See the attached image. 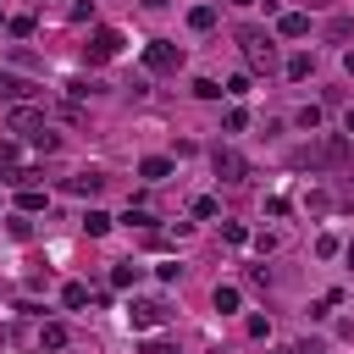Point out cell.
I'll use <instances>...</instances> for the list:
<instances>
[{
	"label": "cell",
	"mask_w": 354,
	"mask_h": 354,
	"mask_svg": "<svg viewBox=\"0 0 354 354\" xmlns=\"http://www.w3.org/2000/svg\"><path fill=\"white\" fill-rule=\"evenodd\" d=\"M227 94L243 100V94H249V72H232V77H227Z\"/></svg>",
	"instance_id": "44dd1931"
},
{
	"label": "cell",
	"mask_w": 354,
	"mask_h": 354,
	"mask_svg": "<svg viewBox=\"0 0 354 354\" xmlns=\"http://www.w3.org/2000/svg\"><path fill=\"white\" fill-rule=\"evenodd\" d=\"M238 44H243V55H249V72H271V39H266L260 28H243Z\"/></svg>",
	"instance_id": "7a4b0ae2"
},
{
	"label": "cell",
	"mask_w": 354,
	"mask_h": 354,
	"mask_svg": "<svg viewBox=\"0 0 354 354\" xmlns=\"http://www.w3.org/2000/svg\"><path fill=\"white\" fill-rule=\"evenodd\" d=\"M100 188H105V177H100V171H77V177H66V194H88V199H94Z\"/></svg>",
	"instance_id": "30bf717a"
},
{
	"label": "cell",
	"mask_w": 354,
	"mask_h": 354,
	"mask_svg": "<svg viewBox=\"0 0 354 354\" xmlns=\"http://www.w3.org/2000/svg\"><path fill=\"white\" fill-rule=\"evenodd\" d=\"M66 343H72V332H66L61 321H44V326H39V348H66Z\"/></svg>",
	"instance_id": "8fae6325"
},
{
	"label": "cell",
	"mask_w": 354,
	"mask_h": 354,
	"mask_svg": "<svg viewBox=\"0 0 354 354\" xmlns=\"http://www.w3.org/2000/svg\"><path fill=\"white\" fill-rule=\"evenodd\" d=\"M144 66H149V72H177V66H183V50L166 44V39H155V44H144Z\"/></svg>",
	"instance_id": "277c9868"
},
{
	"label": "cell",
	"mask_w": 354,
	"mask_h": 354,
	"mask_svg": "<svg viewBox=\"0 0 354 354\" xmlns=\"http://www.w3.org/2000/svg\"><path fill=\"white\" fill-rule=\"evenodd\" d=\"M232 6H254V0H232Z\"/></svg>",
	"instance_id": "f1b7e54d"
},
{
	"label": "cell",
	"mask_w": 354,
	"mask_h": 354,
	"mask_svg": "<svg viewBox=\"0 0 354 354\" xmlns=\"http://www.w3.org/2000/svg\"><path fill=\"white\" fill-rule=\"evenodd\" d=\"M221 127H227V133H243V127H249V116H243V105H232V111H227V122H221Z\"/></svg>",
	"instance_id": "7402d4cb"
},
{
	"label": "cell",
	"mask_w": 354,
	"mask_h": 354,
	"mask_svg": "<svg viewBox=\"0 0 354 354\" xmlns=\"http://www.w3.org/2000/svg\"><path fill=\"white\" fill-rule=\"evenodd\" d=\"M343 72H354V50H343Z\"/></svg>",
	"instance_id": "d4e9b609"
},
{
	"label": "cell",
	"mask_w": 354,
	"mask_h": 354,
	"mask_svg": "<svg viewBox=\"0 0 354 354\" xmlns=\"http://www.w3.org/2000/svg\"><path fill=\"white\" fill-rule=\"evenodd\" d=\"M111 227H116V221H111L105 210H88V216H83V232H88V238H105Z\"/></svg>",
	"instance_id": "4fadbf2b"
},
{
	"label": "cell",
	"mask_w": 354,
	"mask_h": 354,
	"mask_svg": "<svg viewBox=\"0 0 354 354\" xmlns=\"http://www.w3.org/2000/svg\"><path fill=\"white\" fill-rule=\"evenodd\" d=\"M210 166H216V177H221V183H249V160H243L238 149H227V144L210 155Z\"/></svg>",
	"instance_id": "3957f363"
},
{
	"label": "cell",
	"mask_w": 354,
	"mask_h": 354,
	"mask_svg": "<svg viewBox=\"0 0 354 354\" xmlns=\"http://www.w3.org/2000/svg\"><path fill=\"white\" fill-rule=\"evenodd\" d=\"M310 66H315L310 55H288V66H282V72H288L293 83H304V77H310Z\"/></svg>",
	"instance_id": "2e32d148"
},
{
	"label": "cell",
	"mask_w": 354,
	"mask_h": 354,
	"mask_svg": "<svg viewBox=\"0 0 354 354\" xmlns=\"http://www.w3.org/2000/svg\"><path fill=\"white\" fill-rule=\"evenodd\" d=\"M216 310H238V288H232V282L216 288Z\"/></svg>",
	"instance_id": "ffe728a7"
},
{
	"label": "cell",
	"mask_w": 354,
	"mask_h": 354,
	"mask_svg": "<svg viewBox=\"0 0 354 354\" xmlns=\"http://www.w3.org/2000/svg\"><path fill=\"white\" fill-rule=\"evenodd\" d=\"M116 50H122V33L116 28H94L88 33V61H111Z\"/></svg>",
	"instance_id": "5b68a950"
},
{
	"label": "cell",
	"mask_w": 354,
	"mask_h": 354,
	"mask_svg": "<svg viewBox=\"0 0 354 354\" xmlns=\"http://www.w3.org/2000/svg\"><path fill=\"white\" fill-rule=\"evenodd\" d=\"M221 238H227V243H249V227H243V221H221Z\"/></svg>",
	"instance_id": "d6986e66"
},
{
	"label": "cell",
	"mask_w": 354,
	"mask_h": 354,
	"mask_svg": "<svg viewBox=\"0 0 354 354\" xmlns=\"http://www.w3.org/2000/svg\"><path fill=\"white\" fill-rule=\"evenodd\" d=\"M194 216H199V221H210V216H216V199H210V194H199V199H194Z\"/></svg>",
	"instance_id": "cb8c5ba5"
},
{
	"label": "cell",
	"mask_w": 354,
	"mask_h": 354,
	"mask_svg": "<svg viewBox=\"0 0 354 354\" xmlns=\"http://www.w3.org/2000/svg\"><path fill=\"white\" fill-rule=\"evenodd\" d=\"M88 299H94V293H88L83 282H66V288H61V304H66V310H83Z\"/></svg>",
	"instance_id": "5bb4252c"
},
{
	"label": "cell",
	"mask_w": 354,
	"mask_h": 354,
	"mask_svg": "<svg viewBox=\"0 0 354 354\" xmlns=\"http://www.w3.org/2000/svg\"><path fill=\"white\" fill-rule=\"evenodd\" d=\"M6 133H17V138H39V133H50V122H44V111L39 105H11L6 111Z\"/></svg>",
	"instance_id": "6da1fadb"
},
{
	"label": "cell",
	"mask_w": 354,
	"mask_h": 354,
	"mask_svg": "<svg viewBox=\"0 0 354 354\" xmlns=\"http://www.w3.org/2000/svg\"><path fill=\"white\" fill-rule=\"evenodd\" d=\"M138 177H144V183H166V177H171V160H166V155H144V160H138Z\"/></svg>",
	"instance_id": "9c48e42d"
},
{
	"label": "cell",
	"mask_w": 354,
	"mask_h": 354,
	"mask_svg": "<svg viewBox=\"0 0 354 354\" xmlns=\"http://www.w3.org/2000/svg\"><path fill=\"white\" fill-rule=\"evenodd\" d=\"M138 6H144V11H160V6H166V0H138Z\"/></svg>",
	"instance_id": "484cf974"
},
{
	"label": "cell",
	"mask_w": 354,
	"mask_h": 354,
	"mask_svg": "<svg viewBox=\"0 0 354 354\" xmlns=\"http://www.w3.org/2000/svg\"><path fill=\"white\" fill-rule=\"evenodd\" d=\"M39 94V83H28V77H17V72H0V100H11V105H28Z\"/></svg>",
	"instance_id": "8992f818"
},
{
	"label": "cell",
	"mask_w": 354,
	"mask_h": 354,
	"mask_svg": "<svg viewBox=\"0 0 354 354\" xmlns=\"http://www.w3.org/2000/svg\"><path fill=\"white\" fill-rule=\"evenodd\" d=\"M127 321H133V326H160V321H166V304H160V299H138V304L127 310Z\"/></svg>",
	"instance_id": "52a82bcc"
},
{
	"label": "cell",
	"mask_w": 354,
	"mask_h": 354,
	"mask_svg": "<svg viewBox=\"0 0 354 354\" xmlns=\"http://www.w3.org/2000/svg\"><path fill=\"white\" fill-rule=\"evenodd\" d=\"M188 28H194V33H210V28H216V6H194V11H188Z\"/></svg>",
	"instance_id": "7c38bea8"
},
{
	"label": "cell",
	"mask_w": 354,
	"mask_h": 354,
	"mask_svg": "<svg viewBox=\"0 0 354 354\" xmlns=\"http://www.w3.org/2000/svg\"><path fill=\"white\" fill-rule=\"evenodd\" d=\"M343 254H348V266H354V238H348V243H343Z\"/></svg>",
	"instance_id": "4316f807"
},
{
	"label": "cell",
	"mask_w": 354,
	"mask_h": 354,
	"mask_svg": "<svg viewBox=\"0 0 354 354\" xmlns=\"http://www.w3.org/2000/svg\"><path fill=\"white\" fill-rule=\"evenodd\" d=\"M293 122H299V127H304V133H315V127H321V105H304V111H299V116H293Z\"/></svg>",
	"instance_id": "ac0fdd59"
},
{
	"label": "cell",
	"mask_w": 354,
	"mask_h": 354,
	"mask_svg": "<svg viewBox=\"0 0 354 354\" xmlns=\"http://www.w3.org/2000/svg\"><path fill=\"white\" fill-rule=\"evenodd\" d=\"M277 33H282V39H304V33H310V17H304V11H282V17H277Z\"/></svg>",
	"instance_id": "ba28073f"
},
{
	"label": "cell",
	"mask_w": 354,
	"mask_h": 354,
	"mask_svg": "<svg viewBox=\"0 0 354 354\" xmlns=\"http://www.w3.org/2000/svg\"><path fill=\"white\" fill-rule=\"evenodd\" d=\"M343 127H348V133H354V111H348V116H343Z\"/></svg>",
	"instance_id": "83f0119b"
},
{
	"label": "cell",
	"mask_w": 354,
	"mask_h": 354,
	"mask_svg": "<svg viewBox=\"0 0 354 354\" xmlns=\"http://www.w3.org/2000/svg\"><path fill=\"white\" fill-rule=\"evenodd\" d=\"M194 94H199V100H221V94H227V88H221V83H216V77H194Z\"/></svg>",
	"instance_id": "e0dca14e"
},
{
	"label": "cell",
	"mask_w": 354,
	"mask_h": 354,
	"mask_svg": "<svg viewBox=\"0 0 354 354\" xmlns=\"http://www.w3.org/2000/svg\"><path fill=\"white\" fill-rule=\"evenodd\" d=\"M111 282H116V288H127V282H138V266H133V260H127V266H116V271H111Z\"/></svg>",
	"instance_id": "603a6c76"
},
{
	"label": "cell",
	"mask_w": 354,
	"mask_h": 354,
	"mask_svg": "<svg viewBox=\"0 0 354 354\" xmlns=\"http://www.w3.org/2000/svg\"><path fill=\"white\" fill-rule=\"evenodd\" d=\"M17 205H22V216H33V210H44V188H33V183H28V188L17 194Z\"/></svg>",
	"instance_id": "9a60e30c"
}]
</instances>
